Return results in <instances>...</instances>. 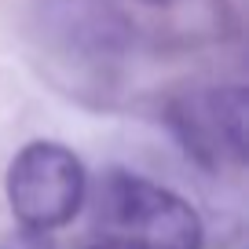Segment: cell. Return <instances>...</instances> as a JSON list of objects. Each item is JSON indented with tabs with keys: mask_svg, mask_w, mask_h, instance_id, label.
Returning <instances> with one entry per match:
<instances>
[{
	"mask_svg": "<svg viewBox=\"0 0 249 249\" xmlns=\"http://www.w3.org/2000/svg\"><path fill=\"white\" fill-rule=\"evenodd\" d=\"M88 202V172L62 143H26L8 169V205L26 231H55Z\"/></svg>",
	"mask_w": 249,
	"mask_h": 249,
	"instance_id": "obj_2",
	"label": "cell"
},
{
	"mask_svg": "<svg viewBox=\"0 0 249 249\" xmlns=\"http://www.w3.org/2000/svg\"><path fill=\"white\" fill-rule=\"evenodd\" d=\"M140 4H169V0H140Z\"/></svg>",
	"mask_w": 249,
	"mask_h": 249,
	"instance_id": "obj_6",
	"label": "cell"
},
{
	"mask_svg": "<svg viewBox=\"0 0 249 249\" xmlns=\"http://www.w3.org/2000/svg\"><path fill=\"white\" fill-rule=\"evenodd\" d=\"M169 124L195 161L220 165L246 161V92L242 88H209L172 103Z\"/></svg>",
	"mask_w": 249,
	"mask_h": 249,
	"instance_id": "obj_4",
	"label": "cell"
},
{
	"mask_svg": "<svg viewBox=\"0 0 249 249\" xmlns=\"http://www.w3.org/2000/svg\"><path fill=\"white\" fill-rule=\"evenodd\" d=\"M0 249H55L52 246V238L48 234H40V231H15V234H8V238L0 242Z\"/></svg>",
	"mask_w": 249,
	"mask_h": 249,
	"instance_id": "obj_5",
	"label": "cell"
},
{
	"mask_svg": "<svg viewBox=\"0 0 249 249\" xmlns=\"http://www.w3.org/2000/svg\"><path fill=\"white\" fill-rule=\"evenodd\" d=\"M37 33L55 55L77 66L107 70L132 52V22L110 0H40Z\"/></svg>",
	"mask_w": 249,
	"mask_h": 249,
	"instance_id": "obj_3",
	"label": "cell"
},
{
	"mask_svg": "<svg viewBox=\"0 0 249 249\" xmlns=\"http://www.w3.org/2000/svg\"><path fill=\"white\" fill-rule=\"evenodd\" d=\"M92 191V227L110 249H202V220L176 191L110 169Z\"/></svg>",
	"mask_w": 249,
	"mask_h": 249,
	"instance_id": "obj_1",
	"label": "cell"
},
{
	"mask_svg": "<svg viewBox=\"0 0 249 249\" xmlns=\"http://www.w3.org/2000/svg\"><path fill=\"white\" fill-rule=\"evenodd\" d=\"M92 249H110V246H92Z\"/></svg>",
	"mask_w": 249,
	"mask_h": 249,
	"instance_id": "obj_7",
	"label": "cell"
}]
</instances>
